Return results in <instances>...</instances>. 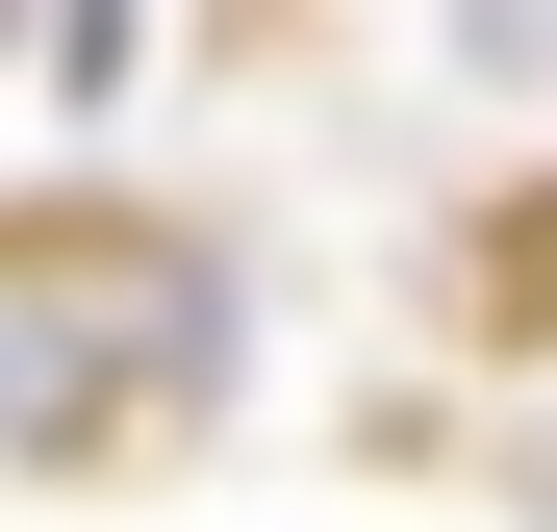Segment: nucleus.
I'll use <instances>...</instances> for the list:
<instances>
[{
    "instance_id": "f257e3e1",
    "label": "nucleus",
    "mask_w": 557,
    "mask_h": 532,
    "mask_svg": "<svg viewBox=\"0 0 557 532\" xmlns=\"http://www.w3.org/2000/svg\"><path fill=\"white\" fill-rule=\"evenodd\" d=\"M127 381H177V406H228V280L177 228H127V203H51L26 253H0V431L76 482L127 431Z\"/></svg>"
},
{
    "instance_id": "f03ea898",
    "label": "nucleus",
    "mask_w": 557,
    "mask_h": 532,
    "mask_svg": "<svg viewBox=\"0 0 557 532\" xmlns=\"http://www.w3.org/2000/svg\"><path fill=\"white\" fill-rule=\"evenodd\" d=\"M127 76V0H51V102H102Z\"/></svg>"
}]
</instances>
